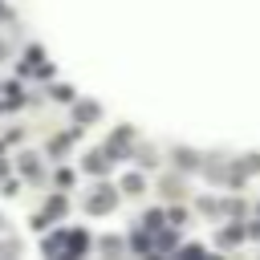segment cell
<instances>
[{
  "label": "cell",
  "mask_w": 260,
  "mask_h": 260,
  "mask_svg": "<svg viewBox=\"0 0 260 260\" xmlns=\"http://www.w3.org/2000/svg\"><path fill=\"white\" fill-rule=\"evenodd\" d=\"M93 195H98V199H89V211H110V203H114V199H110V191L102 187V191H93Z\"/></svg>",
  "instance_id": "1"
}]
</instances>
